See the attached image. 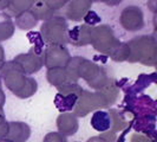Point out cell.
<instances>
[{"label": "cell", "mask_w": 157, "mask_h": 142, "mask_svg": "<svg viewBox=\"0 0 157 142\" xmlns=\"http://www.w3.org/2000/svg\"><path fill=\"white\" fill-rule=\"evenodd\" d=\"M38 90V83L34 78H32L30 76H27V79H26V83L24 85L23 90L17 95V97L19 98H29L37 93Z\"/></svg>", "instance_id": "obj_21"}, {"label": "cell", "mask_w": 157, "mask_h": 142, "mask_svg": "<svg viewBox=\"0 0 157 142\" xmlns=\"http://www.w3.org/2000/svg\"><path fill=\"white\" fill-rule=\"evenodd\" d=\"M8 122L5 117V112H4V107H0V140L4 139L7 133Z\"/></svg>", "instance_id": "obj_23"}, {"label": "cell", "mask_w": 157, "mask_h": 142, "mask_svg": "<svg viewBox=\"0 0 157 142\" xmlns=\"http://www.w3.org/2000/svg\"><path fill=\"white\" fill-rule=\"evenodd\" d=\"M67 32L69 27L66 19L62 16L55 14L51 19L41 24L39 33L47 46L51 45L65 46V44H69Z\"/></svg>", "instance_id": "obj_3"}, {"label": "cell", "mask_w": 157, "mask_h": 142, "mask_svg": "<svg viewBox=\"0 0 157 142\" xmlns=\"http://www.w3.org/2000/svg\"><path fill=\"white\" fill-rule=\"evenodd\" d=\"M91 124L96 130L104 133L109 130L111 127V117L109 112L105 111H96L91 120Z\"/></svg>", "instance_id": "obj_17"}, {"label": "cell", "mask_w": 157, "mask_h": 142, "mask_svg": "<svg viewBox=\"0 0 157 142\" xmlns=\"http://www.w3.org/2000/svg\"><path fill=\"white\" fill-rule=\"evenodd\" d=\"M13 62H16L24 73L27 75H32L36 73L44 66V59H43V53H38V52H33L31 50L30 52L26 53H19L13 58Z\"/></svg>", "instance_id": "obj_8"}, {"label": "cell", "mask_w": 157, "mask_h": 142, "mask_svg": "<svg viewBox=\"0 0 157 142\" xmlns=\"http://www.w3.org/2000/svg\"><path fill=\"white\" fill-rule=\"evenodd\" d=\"M31 11L33 12V14L36 16V18L38 19V22L41 20L43 23L48 20V19H51L56 13V12H53L51 8L47 6L45 0H37V1H33Z\"/></svg>", "instance_id": "obj_15"}, {"label": "cell", "mask_w": 157, "mask_h": 142, "mask_svg": "<svg viewBox=\"0 0 157 142\" xmlns=\"http://www.w3.org/2000/svg\"><path fill=\"white\" fill-rule=\"evenodd\" d=\"M45 2H46V5L51 8L53 12L60 10V8H63L64 6H66V4H67L66 0H45Z\"/></svg>", "instance_id": "obj_24"}, {"label": "cell", "mask_w": 157, "mask_h": 142, "mask_svg": "<svg viewBox=\"0 0 157 142\" xmlns=\"http://www.w3.org/2000/svg\"><path fill=\"white\" fill-rule=\"evenodd\" d=\"M8 0H0V11H4L8 7Z\"/></svg>", "instance_id": "obj_28"}, {"label": "cell", "mask_w": 157, "mask_h": 142, "mask_svg": "<svg viewBox=\"0 0 157 142\" xmlns=\"http://www.w3.org/2000/svg\"><path fill=\"white\" fill-rule=\"evenodd\" d=\"M94 26L83 24L76 26L71 31L67 32V40L75 46H85L91 44V36H92Z\"/></svg>", "instance_id": "obj_11"}, {"label": "cell", "mask_w": 157, "mask_h": 142, "mask_svg": "<svg viewBox=\"0 0 157 142\" xmlns=\"http://www.w3.org/2000/svg\"><path fill=\"white\" fill-rule=\"evenodd\" d=\"M33 5V0H11L8 2V7L6 8L8 16H19L20 13L26 12L29 10H31Z\"/></svg>", "instance_id": "obj_18"}, {"label": "cell", "mask_w": 157, "mask_h": 142, "mask_svg": "<svg viewBox=\"0 0 157 142\" xmlns=\"http://www.w3.org/2000/svg\"><path fill=\"white\" fill-rule=\"evenodd\" d=\"M118 94H119V90L113 83L106 88H103L101 90H96V91L83 90L72 108L73 109L72 114L76 117H84L91 111H94L97 109L110 108L116 102Z\"/></svg>", "instance_id": "obj_1"}, {"label": "cell", "mask_w": 157, "mask_h": 142, "mask_svg": "<svg viewBox=\"0 0 157 142\" xmlns=\"http://www.w3.org/2000/svg\"><path fill=\"white\" fill-rule=\"evenodd\" d=\"M16 26L12 20V17L6 13H0V43L10 39L14 34Z\"/></svg>", "instance_id": "obj_14"}, {"label": "cell", "mask_w": 157, "mask_h": 142, "mask_svg": "<svg viewBox=\"0 0 157 142\" xmlns=\"http://www.w3.org/2000/svg\"><path fill=\"white\" fill-rule=\"evenodd\" d=\"M86 142H104V141H103L99 136H92V137H90Z\"/></svg>", "instance_id": "obj_30"}, {"label": "cell", "mask_w": 157, "mask_h": 142, "mask_svg": "<svg viewBox=\"0 0 157 142\" xmlns=\"http://www.w3.org/2000/svg\"><path fill=\"white\" fill-rule=\"evenodd\" d=\"M31 136V128L25 122H8L7 133L4 137L10 142H26Z\"/></svg>", "instance_id": "obj_10"}, {"label": "cell", "mask_w": 157, "mask_h": 142, "mask_svg": "<svg viewBox=\"0 0 157 142\" xmlns=\"http://www.w3.org/2000/svg\"><path fill=\"white\" fill-rule=\"evenodd\" d=\"M43 142H67V139L58 132H51L44 136Z\"/></svg>", "instance_id": "obj_22"}, {"label": "cell", "mask_w": 157, "mask_h": 142, "mask_svg": "<svg viewBox=\"0 0 157 142\" xmlns=\"http://www.w3.org/2000/svg\"><path fill=\"white\" fill-rule=\"evenodd\" d=\"M0 87H1V78H0Z\"/></svg>", "instance_id": "obj_32"}, {"label": "cell", "mask_w": 157, "mask_h": 142, "mask_svg": "<svg viewBox=\"0 0 157 142\" xmlns=\"http://www.w3.org/2000/svg\"><path fill=\"white\" fill-rule=\"evenodd\" d=\"M119 40L115 37V32L112 27L105 24L94 26L92 36H91V45L96 51L109 55L111 50L117 45Z\"/></svg>", "instance_id": "obj_5"}, {"label": "cell", "mask_w": 157, "mask_h": 142, "mask_svg": "<svg viewBox=\"0 0 157 142\" xmlns=\"http://www.w3.org/2000/svg\"><path fill=\"white\" fill-rule=\"evenodd\" d=\"M119 22L122 27L130 32L140 31L144 26V14L141 7L138 6H126L119 17Z\"/></svg>", "instance_id": "obj_7"}, {"label": "cell", "mask_w": 157, "mask_h": 142, "mask_svg": "<svg viewBox=\"0 0 157 142\" xmlns=\"http://www.w3.org/2000/svg\"><path fill=\"white\" fill-rule=\"evenodd\" d=\"M14 26L19 27L20 30H24V31H29V30H32L33 27L37 26L38 24V19L36 18V16L33 14L31 10L26 11V12H23L20 13L19 16L14 17Z\"/></svg>", "instance_id": "obj_13"}, {"label": "cell", "mask_w": 157, "mask_h": 142, "mask_svg": "<svg viewBox=\"0 0 157 142\" xmlns=\"http://www.w3.org/2000/svg\"><path fill=\"white\" fill-rule=\"evenodd\" d=\"M130 142H151L149 137H147L145 135H142V134H134L131 136V140Z\"/></svg>", "instance_id": "obj_26"}, {"label": "cell", "mask_w": 157, "mask_h": 142, "mask_svg": "<svg viewBox=\"0 0 157 142\" xmlns=\"http://www.w3.org/2000/svg\"><path fill=\"white\" fill-rule=\"evenodd\" d=\"M4 62H5V51H4V47L0 45V66Z\"/></svg>", "instance_id": "obj_29"}, {"label": "cell", "mask_w": 157, "mask_h": 142, "mask_svg": "<svg viewBox=\"0 0 157 142\" xmlns=\"http://www.w3.org/2000/svg\"><path fill=\"white\" fill-rule=\"evenodd\" d=\"M99 137L104 142H115L116 141V133H113L111 130H106L104 133H101Z\"/></svg>", "instance_id": "obj_25"}, {"label": "cell", "mask_w": 157, "mask_h": 142, "mask_svg": "<svg viewBox=\"0 0 157 142\" xmlns=\"http://www.w3.org/2000/svg\"><path fill=\"white\" fill-rule=\"evenodd\" d=\"M70 58L71 55L69 50L65 46H59V45L46 46L43 53L44 65L47 70L48 69H64L67 65Z\"/></svg>", "instance_id": "obj_6"}, {"label": "cell", "mask_w": 157, "mask_h": 142, "mask_svg": "<svg viewBox=\"0 0 157 142\" xmlns=\"http://www.w3.org/2000/svg\"><path fill=\"white\" fill-rule=\"evenodd\" d=\"M0 142H10V141H7V140H5V139H1V140H0Z\"/></svg>", "instance_id": "obj_31"}, {"label": "cell", "mask_w": 157, "mask_h": 142, "mask_svg": "<svg viewBox=\"0 0 157 142\" xmlns=\"http://www.w3.org/2000/svg\"><path fill=\"white\" fill-rule=\"evenodd\" d=\"M91 6H92V1L90 0L67 1L66 10H65V17L72 22H79L85 18L87 12L91 10Z\"/></svg>", "instance_id": "obj_9"}, {"label": "cell", "mask_w": 157, "mask_h": 142, "mask_svg": "<svg viewBox=\"0 0 157 142\" xmlns=\"http://www.w3.org/2000/svg\"><path fill=\"white\" fill-rule=\"evenodd\" d=\"M46 79L51 85L57 88L69 83L67 77H66V72H65V68L64 69H48L46 72Z\"/></svg>", "instance_id": "obj_19"}, {"label": "cell", "mask_w": 157, "mask_h": 142, "mask_svg": "<svg viewBox=\"0 0 157 142\" xmlns=\"http://www.w3.org/2000/svg\"><path fill=\"white\" fill-rule=\"evenodd\" d=\"M129 49L128 62L154 66L157 58V44L152 36H138L126 43Z\"/></svg>", "instance_id": "obj_2"}, {"label": "cell", "mask_w": 157, "mask_h": 142, "mask_svg": "<svg viewBox=\"0 0 157 142\" xmlns=\"http://www.w3.org/2000/svg\"><path fill=\"white\" fill-rule=\"evenodd\" d=\"M84 57L76 56V57H71L67 65L65 66V72H66V77L69 83H77L79 79V68L80 64L83 62Z\"/></svg>", "instance_id": "obj_16"}, {"label": "cell", "mask_w": 157, "mask_h": 142, "mask_svg": "<svg viewBox=\"0 0 157 142\" xmlns=\"http://www.w3.org/2000/svg\"><path fill=\"white\" fill-rule=\"evenodd\" d=\"M0 78H2L5 82V85L8 90H11V93L17 96L23 90L27 76L16 62L6 61L0 66Z\"/></svg>", "instance_id": "obj_4"}, {"label": "cell", "mask_w": 157, "mask_h": 142, "mask_svg": "<svg viewBox=\"0 0 157 142\" xmlns=\"http://www.w3.org/2000/svg\"><path fill=\"white\" fill-rule=\"evenodd\" d=\"M108 56H110V58L115 62H125V61H128L129 49H128L126 43L118 41L117 45L111 50V52Z\"/></svg>", "instance_id": "obj_20"}, {"label": "cell", "mask_w": 157, "mask_h": 142, "mask_svg": "<svg viewBox=\"0 0 157 142\" xmlns=\"http://www.w3.org/2000/svg\"><path fill=\"white\" fill-rule=\"evenodd\" d=\"M6 102V97H5V93L4 90L0 88V107H4V104Z\"/></svg>", "instance_id": "obj_27"}, {"label": "cell", "mask_w": 157, "mask_h": 142, "mask_svg": "<svg viewBox=\"0 0 157 142\" xmlns=\"http://www.w3.org/2000/svg\"><path fill=\"white\" fill-rule=\"evenodd\" d=\"M57 128L58 133L63 136H72L77 133L79 128L78 118L72 112H60L57 117Z\"/></svg>", "instance_id": "obj_12"}]
</instances>
